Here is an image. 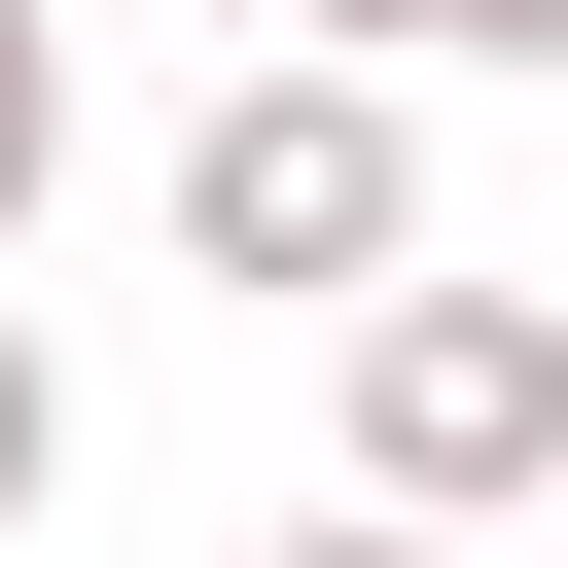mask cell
Returning a JSON list of instances; mask_svg holds the SVG:
<instances>
[{
  "instance_id": "6da1fadb",
  "label": "cell",
  "mask_w": 568,
  "mask_h": 568,
  "mask_svg": "<svg viewBox=\"0 0 568 568\" xmlns=\"http://www.w3.org/2000/svg\"><path fill=\"white\" fill-rule=\"evenodd\" d=\"M178 284H248V320L426 284V106H390V36H248V71L178 106Z\"/></svg>"
},
{
  "instance_id": "7a4b0ae2",
  "label": "cell",
  "mask_w": 568,
  "mask_h": 568,
  "mask_svg": "<svg viewBox=\"0 0 568 568\" xmlns=\"http://www.w3.org/2000/svg\"><path fill=\"white\" fill-rule=\"evenodd\" d=\"M355 497H426V532L568 497V320L532 284H355Z\"/></svg>"
},
{
  "instance_id": "3957f363",
  "label": "cell",
  "mask_w": 568,
  "mask_h": 568,
  "mask_svg": "<svg viewBox=\"0 0 568 568\" xmlns=\"http://www.w3.org/2000/svg\"><path fill=\"white\" fill-rule=\"evenodd\" d=\"M36 178H71V0H0V248H36Z\"/></svg>"
},
{
  "instance_id": "277c9868",
  "label": "cell",
  "mask_w": 568,
  "mask_h": 568,
  "mask_svg": "<svg viewBox=\"0 0 568 568\" xmlns=\"http://www.w3.org/2000/svg\"><path fill=\"white\" fill-rule=\"evenodd\" d=\"M390 71H568V0H390Z\"/></svg>"
},
{
  "instance_id": "5b68a950",
  "label": "cell",
  "mask_w": 568,
  "mask_h": 568,
  "mask_svg": "<svg viewBox=\"0 0 568 568\" xmlns=\"http://www.w3.org/2000/svg\"><path fill=\"white\" fill-rule=\"evenodd\" d=\"M36 497H71V355L0 320V532H36Z\"/></svg>"
},
{
  "instance_id": "8992f818",
  "label": "cell",
  "mask_w": 568,
  "mask_h": 568,
  "mask_svg": "<svg viewBox=\"0 0 568 568\" xmlns=\"http://www.w3.org/2000/svg\"><path fill=\"white\" fill-rule=\"evenodd\" d=\"M248 568H462V532H426V497H320V532H248Z\"/></svg>"
},
{
  "instance_id": "52a82bcc",
  "label": "cell",
  "mask_w": 568,
  "mask_h": 568,
  "mask_svg": "<svg viewBox=\"0 0 568 568\" xmlns=\"http://www.w3.org/2000/svg\"><path fill=\"white\" fill-rule=\"evenodd\" d=\"M284 36H390V0H284Z\"/></svg>"
}]
</instances>
